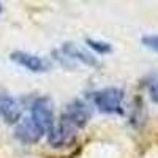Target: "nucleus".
Instances as JSON below:
<instances>
[{
    "instance_id": "obj_5",
    "label": "nucleus",
    "mask_w": 158,
    "mask_h": 158,
    "mask_svg": "<svg viewBox=\"0 0 158 158\" xmlns=\"http://www.w3.org/2000/svg\"><path fill=\"white\" fill-rule=\"evenodd\" d=\"M43 135H44V131L32 120V117L21 118L15 128V136L22 144H36L43 138Z\"/></svg>"
},
{
    "instance_id": "obj_11",
    "label": "nucleus",
    "mask_w": 158,
    "mask_h": 158,
    "mask_svg": "<svg viewBox=\"0 0 158 158\" xmlns=\"http://www.w3.org/2000/svg\"><path fill=\"white\" fill-rule=\"evenodd\" d=\"M149 97H150V100L153 103L158 104V79H155V81L150 84V87H149Z\"/></svg>"
},
{
    "instance_id": "obj_4",
    "label": "nucleus",
    "mask_w": 158,
    "mask_h": 158,
    "mask_svg": "<svg viewBox=\"0 0 158 158\" xmlns=\"http://www.w3.org/2000/svg\"><path fill=\"white\" fill-rule=\"evenodd\" d=\"M90 109L89 106L81 101V100H73L71 103H68L67 106H65L62 115H60V120L70 123L71 127H74L76 130H81L84 128L89 120H90Z\"/></svg>"
},
{
    "instance_id": "obj_10",
    "label": "nucleus",
    "mask_w": 158,
    "mask_h": 158,
    "mask_svg": "<svg viewBox=\"0 0 158 158\" xmlns=\"http://www.w3.org/2000/svg\"><path fill=\"white\" fill-rule=\"evenodd\" d=\"M141 41H142V44L146 46V48H149V49L158 52V33H153V35H144V36L141 38Z\"/></svg>"
},
{
    "instance_id": "obj_2",
    "label": "nucleus",
    "mask_w": 158,
    "mask_h": 158,
    "mask_svg": "<svg viewBox=\"0 0 158 158\" xmlns=\"http://www.w3.org/2000/svg\"><path fill=\"white\" fill-rule=\"evenodd\" d=\"M30 117L32 120L41 128L44 133L54 127L56 115H54V103L49 97H40L32 103L30 108Z\"/></svg>"
},
{
    "instance_id": "obj_1",
    "label": "nucleus",
    "mask_w": 158,
    "mask_h": 158,
    "mask_svg": "<svg viewBox=\"0 0 158 158\" xmlns=\"http://www.w3.org/2000/svg\"><path fill=\"white\" fill-rule=\"evenodd\" d=\"M94 103L100 112L104 114H123V90L117 87H106L97 90L94 95Z\"/></svg>"
},
{
    "instance_id": "obj_7",
    "label": "nucleus",
    "mask_w": 158,
    "mask_h": 158,
    "mask_svg": "<svg viewBox=\"0 0 158 158\" xmlns=\"http://www.w3.org/2000/svg\"><path fill=\"white\" fill-rule=\"evenodd\" d=\"M0 115L6 123L16 125L22 117V108L19 101L8 94H0Z\"/></svg>"
},
{
    "instance_id": "obj_8",
    "label": "nucleus",
    "mask_w": 158,
    "mask_h": 158,
    "mask_svg": "<svg viewBox=\"0 0 158 158\" xmlns=\"http://www.w3.org/2000/svg\"><path fill=\"white\" fill-rule=\"evenodd\" d=\"M62 51H63V54L67 57L76 59V60L82 62L85 65H90V67H97L98 65V62H97V59L94 56L89 54V52H85V51H82L81 48H77L74 43H65L62 46Z\"/></svg>"
},
{
    "instance_id": "obj_3",
    "label": "nucleus",
    "mask_w": 158,
    "mask_h": 158,
    "mask_svg": "<svg viewBox=\"0 0 158 158\" xmlns=\"http://www.w3.org/2000/svg\"><path fill=\"white\" fill-rule=\"evenodd\" d=\"M76 138H77V130L63 120L54 123V127L48 131V142L54 149H63V147L73 146L76 142Z\"/></svg>"
},
{
    "instance_id": "obj_9",
    "label": "nucleus",
    "mask_w": 158,
    "mask_h": 158,
    "mask_svg": "<svg viewBox=\"0 0 158 158\" xmlns=\"http://www.w3.org/2000/svg\"><path fill=\"white\" fill-rule=\"evenodd\" d=\"M85 43L90 49H94L98 54H108V52L112 51V46L106 41H101V40H94V38H87Z\"/></svg>"
},
{
    "instance_id": "obj_6",
    "label": "nucleus",
    "mask_w": 158,
    "mask_h": 158,
    "mask_svg": "<svg viewBox=\"0 0 158 158\" xmlns=\"http://www.w3.org/2000/svg\"><path fill=\"white\" fill-rule=\"evenodd\" d=\"M10 59L13 62H16L21 67L27 68L29 71L33 73H44L49 68V62L44 60L43 57H40L36 54H30L25 51H13L10 54Z\"/></svg>"
},
{
    "instance_id": "obj_12",
    "label": "nucleus",
    "mask_w": 158,
    "mask_h": 158,
    "mask_svg": "<svg viewBox=\"0 0 158 158\" xmlns=\"http://www.w3.org/2000/svg\"><path fill=\"white\" fill-rule=\"evenodd\" d=\"M0 13H2V3H0Z\"/></svg>"
}]
</instances>
